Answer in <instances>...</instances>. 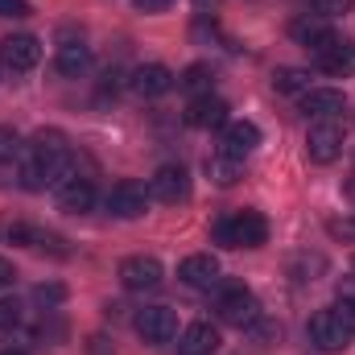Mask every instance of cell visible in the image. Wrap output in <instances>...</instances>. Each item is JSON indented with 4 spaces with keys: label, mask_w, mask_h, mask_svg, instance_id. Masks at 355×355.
I'll list each match as a JSON object with an SVG mask.
<instances>
[{
    "label": "cell",
    "mask_w": 355,
    "mask_h": 355,
    "mask_svg": "<svg viewBox=\"0 0 355 355\" xmlns=\"http://www.w3.org/2000/svg\"><path fill=\"white\" fill-rule=\"evenodd\" d=\"M211 236L223 248H261L268 240V223H265L261 211H236V215L215 219L211 223Z\"/></svg>",
    "instance_id": "obj_1"
},
{
    "label": "cell",
    "mask_w": 355,
    "mask_h": 355,
    "mask_svg": "<svg viewBox=\"0 0 355 355\" xmlns=\"http://www.w3.org/2000/svg\"><path fill=\"white\" fill-rule=\"evenodd\" d=\"M219 293H215V314L227 322V327H252L257 318H261V302H257V293L252 289H244L240 281H232V285H215Z\"/></svg>",
    "instance_id": "obj_2"
},
{
    "label": "cell",
    "mask_w": 355,
    "mask_h": 355,
    "mask_svg": "<svg viewBox=\"0 0 355 355\" xmlns=\"http://www.w3.org/2000/svg\"><path fill=\"white\" fill-rule=\"evenodd\" d=\"M352 327L339 318V310L331 306V310H318L314 318H310V343L318 347V352L335 355V352H347L352 347Z\"/></svg>",
    "instance_id": "obj_3"
},
{
    "label": "cell",
    "mask_w": 355,
    "mask_h": 355,
    "mask_svg": "<svg viewBox=\"0 0 355 355\" xmlns=\"http://www.w3.org/2000/svg\"><path fill=\"white\" fill-rule=\"evenodd\" d=\"M306 153H310V162L331 166L343 153V124L339 120H314L306 132Z\"/></svg>",
    "instance_id": "obj_4"
},
{
    "label": "cell",
    "mask_w": 355,
    "mask_h": 355,
    "mask_svg": "<svg viewBox=\"0 0 355 355\" xmlns=\"http://www.w3.org/2000/svg\"><path fill=\"white\" fill-rule=\"evenodd\" d=\"M42 62V42L33 33H8L0 42V67L12 71V75H25Z\"/></svg>",
    "instance_id": "obj_5"
},
{
    "label": "cell",
    "mask_w": 355,
    "mask_h": 355,
    "mask_svg": "<svg viewBox=\"0 0 355 355\" xmlns=\"http://www.w3.org/2000/svg\"><path fill=\"white\" fill-rule=\"evenodd\" d=\"M132 327H137V335H141L145 343L162 347V343H170L178 335V314L170 306H145V310H137Z\"/></svg>",
    "instance_id": "obj_6"
},
{
    "label": "cell",
    "mask_w": 355,
    "mask_h": 355,
    "mask_svg": "<svg viewBox=\"0 0 355 355\" xmlns=\"http://www.w3.org/2000/svg\"><path fill=\"white\" fill-rule=\"evenodd\" d=\"M145 207H149V186H141V182H132V178H124V182H116V186L107 190V211H112L116 219H141Z\"/></svg>",
    "instance_id": "obj_7"
},
{
    "label": "cell",
    "mask_w": 355,
    "mask_h": 355,
    "mask_svg": "<svg viewBox=\"0 0 355 355\" xmlns=\"http://www.w3.org/2000/svg\"><path fill=\"white\" fill-rule=\"evenodd\" d=\"M162 277H166V268H162L157 257H128V261H120V281H124V289H132V293L157 289Z\"/></svg>",
    "instance_id": "obj_8"
},
{
    "label": "cell",
    "mask_w": 355,
    "mask_h": 355,
    "mask_svg": "<svg viewBox=\"0 0 355 355\" xmlns=\"http://www.w3.org/2000/svg\"><path fill=\"white\" fill-rule=\"evenodd\" d=\"M289 33H293V42H302L314 58H318V54H327V50L339 42V33H335L322 17H302V21H293V25H289Z\"/></svg>",
    "instance_id": "obj_9"
},
{
    "label": "cell",
    "mask_w": 355,
    "mask_h": 355,
    "mask_svg": "<svg viewBox=\"0 0 355 355\" xmlns=\"http://www.w3.org/2000/svg\"><path fill=\"white\" fill-rule=\"evenodd\" d=\"M190 194V174L182 170V166H162L157 174L149 178V198H157V202H182Z\"/></svg>",
    "instance_id": "obj_10"
},
{
    "label": "cell",
    "mask_w": 355,
    "mask_h": 355,
    "mask_svg": "<svg viewBox=\"0 0 355 355\" xmlns=\"http://www.w3.org/2000/svg\"><path fill=\"white\" fill-rule=\"evenodd\" d=\"M178 277H182V285H190V289H215V285H219V261H215L211 252H194V257H186V261L178 265Z\"/></svg>",
    "instance_id": "obj_11"
},
{
    "label": "cell",
    "mask_w": 355,
    "mask_h": 355,
    "mask_svg": "<svg viewBox=\"0 0 355 355\" xmlns=\"http://www.w3.org/2000/svg\"><path fill=\"white\" fill-rule=\"evenodd\" d=\"M227 103L219 95H194L190 107H186V124L190 128H223L227 124Z\"/></svg>",
    "instance_id": "obj_12"
},
{
    "label": "cell",
    "mask_w": 355,
    "mask_h": 355,
    "mask_svg": "<svg viewBox=\"0 0 355 355\" xmlns=\"http://www.w3.org/2000/svg\"><path fill=\"white\" fill-rule=\"evenodd\" d=\"M257 145H261V128H257L252 120H232V124H223V149H219V153L244 162Z\"/></svg>",
    "instance_id": "obj_13"
},
{
    "label": "cell",
    "mask_w": 355,
    "mask_h": 355,
    "mask_svg": "<svg viewBox=\"0 0 355 355\" xmlns=\"http://www.w3.org/2000/svg\"><path fill=\"white\" fill-rule=\"evenodd\" d=\"M174 71L170 67H162V62H145V67H137L132 71V91L141 95V99H157V95H166V91L174 87Z\"/></svg>",
    "instance_id": "obj_14"
},
{
    "label": "cell",
    "mask_w": 355,
    "mask_h": 355,
    "mask_svg": "<svg viewBox=\"0 0 355 355\" xmlns=\"http://www.w3.org/2000/svg\"><path fill=\"white\" fill-rule=\"evenodd\" d=\"M343 107H347V99H343V91H335V87L302 91V112H306V116H314V120H335Z\"/></svg>",
    "instance_id": "obj_15"
},
{
    "label": "cell",
    "mask_w": 355,
    "mask_h": 355,
    "mask_svg": "<svg viewBox=\"0 0 355 355\" xmlns=\"http://www.w3.org/2000/svg\"><path fill=\"white\" fill-rule=\"evenodd\" d=\"M219 331L211 322H190L182 335H178V355H215L219 352Z\"/></svg>",
    "instance_id": "obj_16"
},
{
    "label": "cell",
    "mask_w": 355,
    "mask_h": 355,
    "mask_svg": "<svg viewBox=\"0 0 355 355\" xmlns=\"http://www.w3.org/2000/svg\"><path fill=\"white\" fill-rule=\"evenodd\" d=\"M4 236H8L12 244H21V248H37V252H54V257H67L62 240H58V236H50V232H42V227H33V223H12Z\"/></svg>",
    "instance_id": "obj_17"
},
{
    "label": "cell",
    "mask_w": 355,
    "mask_h": 355,
    "mask_svg": "<svg viewBox=\"0 0 355 355\" xmlns=\"http://www.w3.org/2000/svg\"><path fill=\"white\" fill-rule=\"evenodd\" d=\"M58 207L71 211V215H87L95 207V186L87 178H71L67 186H58Z\"/></svg>",
    "instance_id": "obj_18"
},
{
    "label": "cell",
    "mask_w": 355,
    "mask_h": 355,
    "mask_svg": "<svg viewBox=\"0 0 355 355\" xmlns=\"http://www.w3.org/2000/svg\"><path fill=\"white\" fill-rule=\"evenodd\" d=\"M318 67L327 71V75H335V79H352L355 75V42H335L327 54H318Z\"/></svg>",
    "instance_id": "obj_19"
},
{
    "label": "cell",
    "mask_w": 355,
    "mask_h": 355,
    "mask_svg": "<svg viewBox=\"0 0 355 355\" xmlns=\"http://www.w3.org/2000/svg\"><path fill=\"white\" fill-rule=\"evenodd\" d=\"M54 67H58L67 79H79L91 67V46H83V42H62L58 54H54Z\"/></svg>",
    "instance_id": "obj_20"
},
{
    "label": "cell",
    "mask_w": 355,
    "mask_h": 355,
    "mask_svg": "<svg viewBox=\"0 0 355 355\" xmlns=\"http://www.w3.org/2000/svg\"><path fill=\"white\" fill-rule=\"evenodd\" d=\"M202 170H207V178H211L215 186H236L240 174H244V162H236V157H227V153H211Z\"/></svg>",
    "instance_id": "obj_21"
},
{
    "label": "cell",
    "mask_w": 355,
    "mask_h": 355,
    "mask_svg": "<svg viewBox=\"0 0 355 355\" xmlns=\"http://www.w3.org/2000/svg\"><path fill=\"white\" fill-rule=\"evenodd\" d=\"M211 83H215V75H211V67H207V62L186 67V71H182V79H178V87L190 91V95H211Z\"/></svg>",
    "instance_id": "obj_22"
},
{
    "label": "cell",
    "mask_w": 355,
    "mask_h": 355,
    "mask_svg": "<svg viewBox=\"0 0 355 355\" xmlns=\"http://www.w3.org/2000/svg\"><path fill=\"white\" fill-rule=\"evenodd\" d=\"M272 87L277 91H310V71H302V67H281L277 75H272Z\"/></svg>",
    "instance_id": "obj_23"
},
{
    "label": "cell",
    "mask_w": 355,
    "mask_h": 355,
    "mask_svg": "<svg viewBox=\"0 0 355 355\" xmlns=\"http://www.w3.org/2000/svg\"><path fill=\"white\" fill-rule=\"evenodd\" d=\"M314 4V17H322V21H331V17H347L355 8V0H310Z\"/></svg>",
    "instance_id": "obj_24"
},
{
    "label": "cell",
    "mask_w": 355,
    "mask_h": 355,
    "mask_svg": "<svg viewBox=\"0 0 355 355\" xmlns=\"http://www.w3.org/2000/svg\"><path fill=\"white\" fill-rule=\"evenodd\" d=\"M21 322V302L17 297H0V331H12Z\"/></svg>",
    "instance_id": "obj_25"
},
{
    "label": "cell",
    "mask_w": 355,
    "mask_h": 355,
    "mask_svg": "<svg viewBox=\"0 0 355 355\" xmlns=\"http://www.w3.org/2000/svg\"><path fill=\"white\" fill-rule=\"evenodd\" d=\"M12 157H21V141H17L12 128H0V166L12 162Z\"/></svg>",
    "instance_id": "obj_26"
},
{
    "label": "cell",
    "mask_w": 355,
    "mask_h": 355,
    "mask_svg": "<svg viewBox=\"0 0 355 355\" xmlns=\"http://www.w3.org/2000/svg\"><path fill=\"white\" fill-rule=\"evenodd\" d=\"M327 232L335 236V240H347V244H355V219L347 215V219H331L327 223Z\"/></svg>",
    "instance_id": "obj_27"
},
{
    "label": "cell",
    "mask_w": 355,
    "mask_h": 355,
    "mask_svg": "<svg viewBox=\"0 0 355 355\" xmlns=\"http://www.w3.org/2000/svg\"><path fill=\"white\" fill-rule=\"evenodd\" d=\"M0 17H29V0H0Z\"/></svg>",
    "instance_id": "obj_28"
},
{
    "label": "cell",
    "mask_w": 355,
    "mask_h": 355,
    "mask_svg": "<svg viewBox=\"0 0 355 355\" xmlns=\"http://www.w3.org/2000/svg\"><path fill=\"white\" fill-rule=\"evenodd\" d=\"M248 331H252L257 339H272V335H281V327H277V322H261V318H257V322H252Z\"/></svg>",
    "instance_id": "obj_29"
},
{
    "label": "cell",
    "mask_w": 355,
    "mask_h": 355,
    "mask_svg": "<svg viewBox=\"0 0 355 355\" xmlns=\"http://www.w3.org/2000/svg\"><path fill=\"white\" fill-rule=\"evenodd\" d=\"M170 4H174V0H137V8H141V12H166Z\"/></svg>",
    "instance_id": "obj_30"
},
{
    "label": "cell",
    "mask_w": 355,
    "mask_h": 355,
    "mask_svg": "<svg viewBox=\"0 0 355 355\" xmlns=\"http://www.w3.org/2000/svg\"><path fill=\"white\" fill-rule=\"evenodd\" d=\"M335 310H339V318L355 331V302H343V297H339V306H335Z\"/></svg>",
    "instance_id": "obj_31"
},
{
    "label": "cell",
    "mask_w": 355,
    "mask_h": 355,
    "mask_svg": "<svg viewBox=\"0 0 355 355\" xmlns=\"http://www.w3.org/2000/svg\"><path fill=\"white\" fill-rule=\"evenodd\" d=\"M339 297H343V302H355V272L339 281Z\"/></svg>",
    "instance_id": "obj_32"
},
{
    "label": "cell",
    "mask_w": 355,
    "mask_h": 355,
    "mask_svg": "<svg viewBox=\"0 0 355 355\" xmlns=\"http://www.w3.org/2000/svg\"><path fill=\"white\" fill-rule=\"evenodd\" d=\"M12 281H17V268L0 257V289H4V285H12Z\"/></svg>",
    "instance_id": "obj_33"
},
{
    "label": "cell",
    "mask_w": 355,
    "mask_h": 355,
    "mask_svg": "<svg viewBox=\"0 0 355 355\" xmlns=\"http://www.w3.org/2000/svg\"><path fill=\"white\" fill-rule=\"evenodd\" d=\"M215 4H219V0H194V8H198V12H211Z\"/></svg>",
    "instance_id": "obj_34"
},
{
    "label": "cell",
    "mask_w": 355,
    "mask_h": 355,
    "mask_svg": "<svg viewBox=\"0 0 355 355\" xmlns=\"http://www.w3.org/2000/svg\"><path fill=\"white\" fill-rule=\"evenodd\" d=\"M347 198H352V202H355V174L347 178Z\"/></svg>",
    "instance_id": "obj_35"
},
{
    "label": "cell",
    "mask_w": 355,
    "mask_h": 355,
    "mask_svg": "<svg viewBox=\"0 0 355 355\" xmlns=\"http://www.w3.org/2000/svg\"><path fill=\"white\" fill-rule=\"evenodd\" d=\"M0 355H21V352H0Z\"/></svg>",
    "instance_id": "obj_36"
},
{
    "label": "cell",
    "mask_w": 355,
    "mask_h": 355,
    "mask_svg": "<svg viewBox=\"0 0 355 355\" xmlns=\"http://www.w3.org/2000/svg\"><path fill=\"white\" fill-rule=\"evenodd\" d=\"M352 268H355V261H352Z\"/></svg>",
    "instance_id": "obj_37"
}]
</instances>
